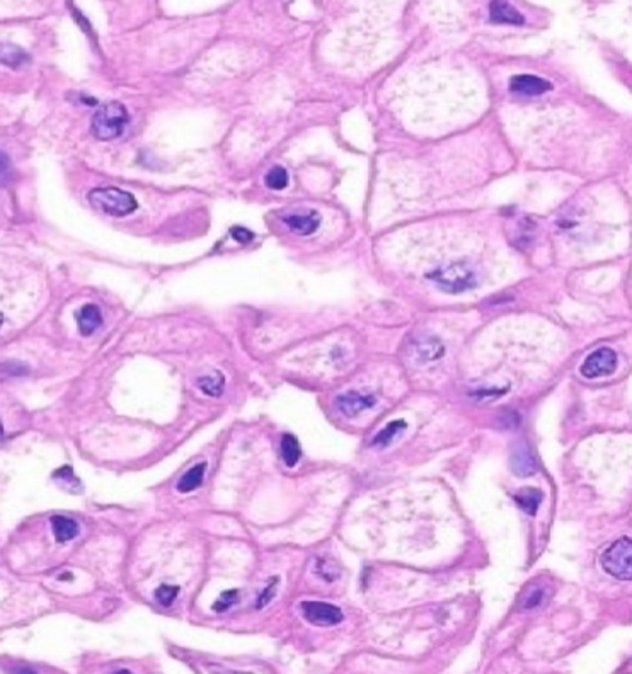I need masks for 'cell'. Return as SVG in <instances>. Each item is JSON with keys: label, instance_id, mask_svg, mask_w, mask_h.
Masks as SVG:
<instances>
[{"label": "cell", "instance_id": "cell-3", "mask_svg": "<svg viewBox=\"0 0 632 674\" xmlns=\"http://www.w3.org/2000/svg\"><path fill=\"white\" fill-rule=\"evenodd\" d=\"M600 562L608 575L619 581H632V540L615 541L603 552Z\"/></svg>", "mask_w": 632, "mask_h": 674}, {"label": "cell", "instance_id": "cell-1", "mask_svg": "<svg viewBox=\"0 0 632 674\" xmlns=\"http://www.w3.org/2000/svg\"><path fill=\"white\" fill-rule=\"evenodd\" d=\"M129 121L130 116L127 108L113 100L100 105L99 109L94 113L90 130L94 137L100 141H111L122 135Z\"/></svg>", "mask_w": 632, "mask_h": 674}, {"label": "cell", "instance_id": "cell-21", "mask_svg": "<svg viewBox=\"0 0 632 674\" xmlns=\"http://www.w3.org/2000/svg\"><path fill=\"white\" fill-rule=\"evenodd\" d=\"M288 182H289L288 172L281 166L273 167L266 176V186L273 191L284 189L288 186Z\"/></svg>", "mask_w": 632, "mask_h": 674}, {"label": "cell", "instance_id": "cell-20", "mask_svg": "<svg viewBox=\"0 0 632 674\" xmlns=\"http://www.w3.org/2000/svg\"><path fill=\"white\" fill-rule=\"evenodd\" d=\"M404 428H407V424L403 420L389 422L382 431L374 436L372 444L374 446H378V447H387L394 440L396 433L402 431Z\"/></svg>", "mask_w": 632, "mask_h": 674}, {"label": "cell", "instance_id": "cell-22", "mask_svg": "<svg viewBox=\"0 0 632 674\" xmlns=\"http://www.w3.org/2000/svg\"><path fill=\"white\" fill-rule=\"evenodd\" d=\"M179 593V586H168L162 584L156 589V600L162 607H171L173 602L176 600L177 595Z\"/></svg>", "mask_w": 632, "mask_h": 674}, {"label": "cell", "instance_id": "cell-5", "mask_svg": "<svg viewBox=\"0 0 632 674\" xmlns=\"http://www.w3.org/2000/svg\"><path fill=\"white\" fill-rule=\"evenodd\" d=\"M617 367V356L609 347H601L590 353L582 364L581 373L585 378L606 377L615 372Z\"/></svg>", "mask_w": 632, "mask_h": 674}, {"label": "cell", "instance_id": "cell-19", "mask_svg": "<svg viewBox=\"0 0 632 674\" xmlns=\"http://www.w3.org/2000/svg\"><path fill=\"white\" fill-rule=\"evenodd\" d=\"M29 60L24 49L15 45H3L1 47V62L11 68H17Z\"/></svg>", "mask_w": 632, "mask_h": 674}, {"label": "cell", "instance_id": "cell-7", "mask_svg": "<svg viewBox=\"0 0 632 674\" xmlns=\"http://www.w3.org/2000/svg\"><path fill=\"white\" fill-rule=\"evenodd\" d=\"M375 399L373 395L362 394L356 390H350L343 394L337 395L335 406L347 417H357L364 410L373 408Z\"/></svg>", "mask_w": 632, "mask_h": 674}, {"label": "cell", "instance_id": "cell-8", "mask_svg": "<svg viewBox=\"0 0 632 674\" xmlns=\"http://www.w3.org/2000/svg\"><path fill=\"white\" fill-rule=\"evenodd\" d=\"M510 89L514 93L528 95V97H536V95H541V94L551 90L552 84L547 79L537 77V76L519 74V76L512 78Z\"/></svg>", "mask_w": 632, "mask_h": 674}, {"label": "cell", "instance_id": "cell-15", "mask_svg": "<svg viewBox=\"0 0 632 674\" xmlns=\"http://www.w3.org/2000/svg\"><path fill=\"white\" fill-rule=\"evenodd\" d=\"M514 499L520 509L524 510L528 515H535L541 504L542 493L537 489H522L514 495Z\"/></svg>", "mask_w": 632, "mask_h": 674}, {"label": "cell", "instance_id": "cell-14", "mask_svg": "<svg viewBox=\"0 0 632 674\" xmlns=\"http://www.w3.org/2000/svg\"><path fill=\"white\" fill-rule=\"evenodd\" d=\"M52 531L57 543H63L77 538L79 525L76 520L66 516L56 515L51 517Z\"/></svg>", "mask_w": 632, "mask_h": 674}, {"label": "cell", "instance_id": "cell-18", "mask_svg": "<svg viewBox=\"0 0 632 674\" xmlns=\"http://www.w3.org/2000/svg\"><path fill=\"white\" fill-rule=\"evenodd\" d=\"M199 388L202 390L204 394L209 395L213 398H218L224 392L225 385V378L220 372H215L211 376H204L198 380Z\"/></svg>", "mask_w": 632, "mask_h": 674}, {"label": "cell", "instance_id": "cell-12", "mask_svg": "<svg viewBox=\"0 0 632 674\" xmlns=\"http://www.w3.org/2000/svg\"><path fill=\"white\" fill-rule=\"evenodd\" d=\"M490 20L499 24H510V25H522L525 22V17L505 1H494L489 6Z\"/></svg>", "mask_w": 632, "mask_h": 674}, {"label": "cell", "instance_id": "cell-16", "mask_svg": "<svg viewBox=\"0 0 632 674\" xmlns=\"http://www.w3.org/2000/svg\"><path fill=\"white\" fill-rule=\"evenodd\" d=\"M205 468H206V463H200L186 472L181 478V481L177 484V489L181 493H189L200 487L203 483Z\"/></svg>", "mask_w": 632, "mask_h": 674}, {"label": "cell", "instance_id": "cell-4", "mask_svg": "<svg viewBox=\"0 0 632 674\" xmlns=\"http://www.w3.org/2000/svg\"><path fill=\"white\" fill-rule=\"evenodd\" d=\"M430 278L437 283L442 291L458 294L473 289L477 282L472 269L464 264H451L435 269Z\"/></svg>", "mask_w": 632, "mask_h": 674}, {"label": "cell", "instance_id": "cell-2", "mask_svg": "<svg viewBox=\"0 0 632 674\" xmlns=\"http://www.w3.org/2000/svg\"><path fill=\"white\" fill-rule=\"evenodd\" d=\"M89 204L95 210L111 216H127L138 208V202L131 193L115 186L94 188L87 195Z\"/></svg>", "mask_w": 632, "mask_h": 674}, {"label": "cell", "instance_id": "cell-23", "mask_svg": "<svg viewBox=\"0 0 632 674\" xmlns=\"http://www.w3.org/2000/svg\"><path fill=\"white\" fill-rule=\"evenodd\" d=\"M544 597V591L541 588V586H533L530 591H528L525 597H524V600H522V607L525 609H533L536 607H539L540 604L542 603Z\"/></svg>", "mask_w": 632, "mask_h": 674}, {"label": "cell", "instance_id": "cell-13", "mask_svg": "<svg viewBox=\"0 0 632 674\" xmlns=\"http://www.w3.org/2000/svg\"><path fill=\"white\" fill-rule=\"evenodd\" d=\"M103 316L99 307L95 304H87L81 309L78 315V326L83 336H90L102 326Z\"/></svg>", "mask_w": 632, "mask_h": 674}, {"label": "cell", "instance_id": "cell-11", "mask_svg": "<svg viewBox=\"0 0 632 674\" xmlns=\"http://www.w3.org/2000/svg\"><path fill=\"white\" fill-rule=\"evenodd\" d=\"M510 466L517 477H530L537 470L536 460L526 446H519L512 452Z\"/></svg>", "mask_w": 632, "mask_h": 674}, {"label": "cell", "instance_id": "cell-9", "mask_svg": "<svg viewBox=\"0 0 632 674\" xmlns=\"http://www.w3.org/2000/svg\"><path fill=\"white\" fill-rule=\"evenodd\" d=\"M414 352L418 361L428 363L440 360L445 353V347L436 336H423L415 342Z\"/></svg>", "mask_w": 632, "mask_h": 674}, {"label": "cell", "instance_id": "cell-26", "mask_svg": "<svg viewBox=\"0 0 632 674\" xmlns=\"http://www.w3.org/2000/svg\"><path fill=\"white\" fill-rule=\"evenodd\" d=\"M230 235L235 241L240 242V243H248L254 239V234L252 231L248 230L246 227H242V226L231 227Z\"/></svg>", "mask_w": 632, "mask_h": 674}, {"label": "cell", "instance_id": "cell-6", "mask_svg": "<svg viewBox=\"0 0 632 674\" xmlns=\"http://www.w3.org/2000/svg\"><path fill=\"white\" fill-rule=\"evenodd\" d=\"M300 610L304 619L315 626L339 625L343 620L341 609L324 602H302Z\"/></svg>", "mask_w": 632, "mask_h": 674}, {"label": "cell", "instance_id": "cell-27", "mask_svg": "<svg viewBox=\"0 0 632 674\" xmlns=\"http://www.w3.org/2000/svg\"><path fill=\"white\" fill-rule=\"evenodd\" d=\"M275 593H277V581H270L268 586L264 588V592L261 593V595L259 597V600H257V608L262 609L270 604V600L275 597Z\"/></svg>", "mask_w": 632, "mask_h": 674}, {"label": "cell", "instance_id": "cell-10", "mask_svg": "<svg viewBox=\"0 0 632 674\" xmlns=\"http://www.w3.org/2000/svg\"><path fill=\"white\" fill-rule=\"evenodd\" d=\"M284 223L298 235L309 236L319 229L321 218L318 213L310 211L308 214L289 215L284 218Z\"/></svg>", "mask_w": 632, "mask_h": 674}, {"label": "cell", "instance_id": "cell-17", "mask_svg": "<svg viewBox=\"0 0 632 674\" xmlns=\"http://www.w3.org/2000/svg\"><path fill=\"white\" fill-rule=\"evenodd\" d=\"M281 454L282 458L286 466L294 467L297 465L302 456V451L295 436H293L291 433H286L283 436L281 442Z\"/></svg>", "mask_w": 632, "mask_h": 674}, {"label": "cell", "instance_id": "cell-24", "mask_svg": "<svg viewBox=\"0 0 632 674\" xmlns=\"http://www.w3.org/2000/svg\"><path fill=\"white\" fill-rule=\"evenodd\" d=\"M237 600H238V592L235 591V589L227 591V592H224L221 594L220 599L213 605V609H214L215 611L222 613V611H225V610H227L234 604L236 603Z\"/></svg>", "mask_w": 632, "mask_h": 674}, {"label": "cell", "instance_id": "cell-25", "mask_svg": "<svg viewBox=\"0 0 632 674\" xmlns=\"http://www.w3.org/2000/svg\"><path fill=\"white\" fill-rule=\"evenodd\" d=\"M505 392V390H498V388H492V390L483 388V390H476L474 393H472V398L477 399L480 403H483V401L488 403V401H493L501 398V395L504 394Z\"/></svg>", "mask_w": 632, "mask_h": 674}]
</instances>
